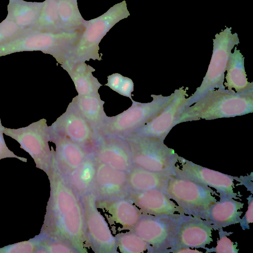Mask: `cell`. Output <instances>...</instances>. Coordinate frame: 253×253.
Returning <instances> with one entry per match:
<instances>
[{"instance_id":"6da1fadb","label":"cell","mask_w":253,"mask_h":253,"mask_svg":"<svg viewBox=\"0 0 253 253\" xmlns=\"http://www.w3.org/2000/svg\"><path fill=\"white\" fill-rule=\"evenodd\" d=\"M50 196L40 235L64 242L76 251L85 252L89 245L82 201L52 162L47 174Z\"/></svg>"},{"instance_id":"7a4b0ae2","label":"cell","mask_w":253,"mask_h":253,"mask_svg":"<svg viewBox=\"0 0 253 253\" xmlns=\"http://www.w3.org/2000/svg\"><path fill=\"white\" fill-rule=\"evenodd\" d=\"M253 112V89L242 92L217 88L208 92L193 104L179 112L176 124L235 117Z\"/></svg>"},{"instance_id":"3957f363","label":"cell","mask_w":253,"mask_h":253,"mask_svg":"<svg viewBox=\"0 0 253 253\" xmlns=\"http://www.w3.org/2000/svg\"><path fill=\"white\" fill-rule=\"evenodd\" d=\"M83 32L82 29L59 31L25 29L12 41L0 45V57L18 52L40 51L51 55L61 65Z\"/></svg>"},{"instance_id":"277c9868","label":"cell","mask_w":253,"mask_h":253,"mask_svg":"<svg viewBox=\"0 0 253 253\" xmlns=\"http://www.w3.org/2000/svg\"><path fill=\"white\" fill-rule=\"evenodd\" d=\"M150 102L141 103L131 99L132 105L127 110L107 119L98 136H116L125 138L151 121L171 101L174 93L169 96L151 94Z\"/></svg>"},{"instance_id":"5b68a950","label":"cell","mask_w":253,"mask_h":253,"mask_svg":"<svg viewBox=\"0 0 253 253\" xmlns=\"http://www.w3.org/2000/svg\"><path fill=\"white\" fill-rule=\"evenodd\" d=\"M231 30V27H226L215 35L213 39L212 53L206 75L200 86L184 100L183 108L193 104L209 91L225 88L224 82L227 62L232 49L239 43L237 34H232Z\"/></svg>"},{"instance_id":"8992f818","label":"cell","mask_w":253,"mask_h":253,"mask_svg":"<svg viewBox=\"0 0 253 253\" xmlns=\"http://www.w3.org/2000/svg\"><path fill=\"white\" fill-rule=\"evenodd\" d=\"M169 197L182 208L186 215L207 219L209 210L218 196L211 187L174 174L165 190Z\"/></svg>"},{"instance_id":"52a82bcc","label":"cell","mask_w":253,"mask_h":253,"mask_svg":"<svg viewBox=\"0 0 253 253\" xmlns=\"http://www.w3.org/2000/svg\"><path fill=\"white\" fill-rule=\"evenodd\" d=\"M126 6L125 2L123 1L111 7L103 15L88 21L84 33L82 34L62 64L85 62L90 59L101 61L102 56L99 53V43L111 27L124 18Z\"/></svg>"},{"instance_id":"ba28073f","label":"cell","mask_w":253,"mask_h":253,"mask_svg":"<svg viewBox=\"0 0 253 253\" xmlns=\"http://www.w3.org/2000/svg\"><path fill=\"white\" fill-rule=\"evenodd\" d=\"M128 142L133 166L157 172L173 171L179 157L157 138L131 135Z\"/></svg>"},{"instance_id":"9c48e42d","label":"cell","mask_w":253,"mask_h":253,"mask_svg":"<svg viewBox=\"0 0 253 253\" xmlns=\"http://www.w3.org/2000/svg\"><path fill=\"white\" fill-rule=\"evenodd\" d=\"M4 134L17 141L21 149L33 158L36 167L47 174L52 161V150L46 120L42 119L27 126L18 128L5 127Z\"/></svg>"},{"instance_id":"30bf717a","label":"cell","mask_w":253,"mask_h":253,"mask_svg":"<svg viewBox=\"0 0 253 253\" xmlns=\"http://www.w3.org/2000/svg\"><path fill=\"white\" fill-rule=\"evenodd\" d=\"M184 214H142L132 230L148 245V252L167 253L174 245L179 223Z\"/></svg>"},{"instance_id":"8fae6325","label":"cell","mask_w":253,"mask_h":253,"mask_svg":"<svg viewBox=\"0 0 253 253\" xmlns=\"http://www.w3.org/2000/svg\"><path fill=\"white\" fill-rule=\"evenodd\" d=\"M81 198L89 245L95 252H116V236L113 235L104 215L97 207V199L94 194L91 191Z\"/></svg>"},{"instance_id":"7c38bea8","label":"cell","mask_w":253,"mask_h":253,"mask_svg":"<svg viewBox=\"0 0 253 253\" xmlns=\"http://www.w3.org/2000/svg\"><path fill=\"white\" fill-rule=\"evenodd\" d=\"M175 175L212 187L219 194V200L239 199L242 195L235 192V177L212 170L179 157L175 166Z\"/></svg>"},{"instance_id":"4fadbf2b","label":"cell","mask_w":253,"mask_h":253,"mask_svg":"<svg viewBox=\"0 0 253 253\" xmlns=\"http://www.w3.org/2000/svg\"><path fill=\"white\" fill-rule=\"evenodd\" d=\"M48 127L91 150L99 138L72 101L65 112Z\"/></svg>"},{"instance_id":"5bb4252c","label":"cell","mask_w":253,"mask_h":253,"mask_svg":"<svg viewBox=\"0 0 253 253\" xmlns=\"http://www.w3.org/2000/svg\"><path fill=\"white\" fill-rule=\"evenodd\" d=\"M213 229L218 230L210 220L184 214L179 223L172 248L206 249V245L213 241Z\"/></svg>"},{"instance_id":"9a60e30c","label":"cell","mask_w":253,"mask_h":253,"mask_svg":"<svg viewBox=\"0 0 253 253\" xmlns=\"http://www.w3.org/2000/svg\"><path fill=\"white\" fill-rule=\"evenodd\" d=\"M188 87L182 86L174 91L171 101L155 118L136 130L131 135L152 137L165 140L172 128L175 126L183 103L188 96Z\"/></svg>"},{"instance_id":"2e32d148","label":"cell","mask_w":253,"mask_h":253,"mask_svg":"<svg viewBox=\"0 0 253 253\" xmlns=\"http://www.w3.org/2000/svg\"><path fill=\"white\" fill-rule=\"evenodd\" d=\"M98 163L128 172L133 167L130 147L125 138L104 136L98 138L92 149Z\"/></svg>"},{"instance_id":"e0dca14e","label":"cell","mask_w":253,"mask_h":253,"mask_svg":"<svg viewBox=\"0 0 253 253\" xmlns=\"http://www.w3.org/2000/svg\"><path fill=\"white\" fill-rule=\"evenodd\" d=\"M96 205L109 225H115L121 231L132 230L142 215L126 197L96 199Z\"/></svg>"},{"instance_id":"ac0fdd59","label":"cell","mask_w":253,"mask_h":253,"mask_svg":"<svg viewBox=\"0 0 253 253\" xmlns=\"http://www.w3.org/2000/svg\"><path fill=\"white\" fill-rule=\"evenodd\" d=\"M49 130L50 141L55 145V150L52 148V162L58 170L66 175L78 167L92 150Z\"/></svg>"},{"instance_id":"d6986e66","label":"cell","mask_w":253,"mask_h":253,"mask_svg":"<svg viewBox=\"0 0 253 253\" xmlns=\"http://www.w3.org/2000/svg\"><path fill=\"white\" fill-rule=\"evenodd\" d=\"M128 191L127 172L97 162L92 190L97 199L126 197Z\"/></svg>"},{"instance_id":"ffe728a7","label":"cell","mask_w":253,"mask_h":253,"mask_svg":"<svg viewBox=\"0 0 253 253\" xmlns=\"http://www.w3.org/2000/svg\"><path fill=\"white\" fill-rule=\"evenodd\" d=\"M126 197L136 206L142 214H185L182 208L161 190H129Z\"/></svg>"},{"instance_id":"44dd1931","label":"cell","mask_w":253,"mask_h":253,"mask_svg":"<svg viewBox=\"0 0 253 253\" xmlns=\"http://www.w3.org/2000/svg\"><path fill=\"white\" fill-rule=\"evenodd\" d=\"M173 171H153L133 166L127 172L128 189L133 191L159 190L165 192Z\"/></svg>"},{"instance_id":"7402d4cb","label":"cell","mask_w":253,"mask_h":253,"mask_svg":"<svg viewBox=\"0 0 253 253\" xmlns=\"http://www.w3.org/2000/svg\"><path fill=\"white\" fill-rule=\"evenodd\" d=\"M72 102L99 137V132L108 118L104 110L105 102L101 99L99 93L86 95H77L73 98Z\"/></svg>"},{"instance_id":"603a6c76","label":"cell","mask_w":253,"mask_h":253,"mask_svg":"<svg viewBox=\"0 0 253 253\" xmlns=\"http://www.w3.org/2000/svg\"><path fill=\"white\" fill-rule=\"evenodd\" d=\"M96 167L97 162L92 151L78 167L64 175L69 185L80 198L92 191Z\"/></svg>"},{"instance_id":"cb8c5ba5","label":"cell","mask_w":253,"mask_h":253,"mask_svg":"<svg viewBox=\"0 0 253 253\" xmlns=\"http://www.w3.org/2000/svg\"><path fill=\"white\" fill-rule=\"evenodd\" d=\"M73 81L78 95L95 94L103 85L93 75L95 69L84 62L61 65Z\"/></svg>"},{"instance_id":"d4e9b609","label":"cell","mask_w":253,"mask_h":253,"mask_svg":"<svg viewBox=\"0 0 253 253\" xmlns=\"http://www.w3.org/2000/svg\"><path fill=\"white\" fill-rule=\"evenodd\" d=\"M244 60L240 50L235 46L233 52L229 56L226 69V82L224 85L227 89H234L236 92L253 89V82H249L247 79Z\"/></svg>"},{"instance_id":"484cf974","label":"cell","mask_w":253,"mask_h":253,"mask_svg":"<svg viewBox=\"0 0 253 253\" xmlns=\"http://www.w3.org/2000/svg\"><path fill=\"white\" fill-rule=\"evenodd\" d=\"M244 203L231 198L216 201L210 208L208 220L218 230L240 222Z\"/></svg>"},{"instance_id":"4316f807","label":"cell","mask_w":253,"mask_h":253,"mask_svg":"<svg viewBox=\"0 0 253 253\" xmlns=\"http://www.w3.org/2000/svg\"><path fill=\"white\" fill-rule=\"evenodd\" d=\"M43 3L9 0L6 18L14 22L22 30L32 28L38 19Z\"/></svg>"},{"instance_id":"83f0119b","label":"cell","mask_w":253,"mask_h":253,"mask_svg":"<svg viewBox=\"0 0 253 253\" xmlns=\"http://www.w3.org/2000/svg\"><path fill=\"white\" fill-rule=\"evenodd\" d=\"M60 28L63 31H72L83 27L82 18L76 0H57Z\"/></svg>"},{"instance_id":"f1b7e54d","label":"cell","mask_w":253,"mask_h":253,"mask_svg":"<svg viewBox=\"0 0 253 253\" xmlns=\"http://www.w3.org/2000/svg\"><path fill=\"white\" fill-rule=\"evenodd\" d=\"M43 3L38 19L32 28L45 31H61L57 0H45Z\"/></svg>"},{"instance_id":"f546056e","label":"cell","mask_w":253,"mask_h":253,"mask_svg":"<svg viewBox=\"0 0 253 253\" xmlns=\"http://www.w3.org/2000/svg\"><path fill=\"white\" fill-rule=\"evenodd\" d=\"M117 250L122 253H141L147 251V243L133 230L121 232L116 236Z\"/></svg>"},{"instance_id":"4dcf8cb0","label":"cell","mask_w":253,"mask_h":253,"mask_svg":"<svg viewBox=\"0 0 253 253\" xmlns=\"http://www.w3.org/2000/svg\"><path fill=\"white\" fill-rule=\"evenodd\" d=\"M40 235L28 241L9 245L0 248V253H36L41 241Z\"/></svg>"},{"instance_id":"1f68e13d","label":"cell","mask_w":253,"mask_h":253,"mask_svg":"<svg viewBox=\"0 0 253 253\" xmlns=\"http://www.w3.org/2000/svg\"><path fill=\"white\" fill-rule=\"evenodd\" d=\"M218 230L219 239L216 247L211 249L206 248V253H237L239 251L237 244H235L227 237V235L229 234L224 231L222 228H220Z\"/></svg>"},{"instance_id":"d6a6232c","label":"cell","mask_w":253,"mask_h":253,"mask_svg":"<svg viewBox=\"0 0 253 253\" xmlns=\"http://www.w3.org/2000/svg\"><path fill=\"white\" fill-rule=\"evenodd\" d=\"M23 30L14 22L5 18L0 23V45L12 41Z\"/></svg>"},{"instance_id":"836d02e7","label":"cell","mask_w":253,"mask_h":253,"mask_svg":"<svg viewBox=\"0 0 253 253\" xmlns=\"http://www.w3.org/2000/svg\"><path fill=\"white\" fill-rule=\"evenodd\" d=\"M5 127L1 124L0 115V160L5 158H11L17 159L23 162L26 163L27 159L19 157L15 154L12 151L10 150L5 143L3 133Z\"/></svg>"},{"instance_id":"e575fe53","label":"cell","mask_w":253,"mask_h":253,"mask_svg":"<svg viewBox=\"0 0 253 253\" xmlns=\"http://www.w3.org/2000/svg\"><path fill=\"white\" fill-rule=\"evenodd\" d=\"M133 90L134 84L132 80L128 77H124L117 93L131 100Z\"/></svg>"},{"instance_id":"d590c367","label":"cell","mask_w":253,"mask_h":253,"mask_svg":"<svg viewBox=\"0 0 253 253\" xmlns=\"http://www.w3.org/2000/svg\"><path fill=\"white\" fill-rule=\"evenodd\" d=\"M248 201V207L245 215L240 219V223L243 230L249 229V224L253 222V197L252 195L247 198Z\"/></svg>"},{"instance_id":"8d00e7d4","label":"cell","mask_w":253,"mask_h":253,"mask_svg":"<svg viewBox=\"0 0 253 253\" xmlns=\"http://www.w3.org/2000/svg\"><path fill=\"white\" fill-rule=\"evenodd\" d=\"M124 77L121 74L117 73L109 75L107 77V83L105 85L117 92L123 81Z\"/></svg>"},{"instance_id":"74e56055","label":"cell","mask_w":253,"mask_h":253,"mask_svg":"<svg viewBox=\"0 0 253 253\" xmlns=\"http://www.w3.org/2000/svg\"><path fill=\"white\" fill-rule=\"evenodd\" d=\"M172 252V253H202L201 251L197 250L196 249H192L191 248H171L169 250L167 253Z\"/></svg>"}]
</instances>
